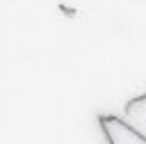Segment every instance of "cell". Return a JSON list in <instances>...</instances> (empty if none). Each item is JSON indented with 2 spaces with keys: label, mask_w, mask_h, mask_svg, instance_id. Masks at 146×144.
Masks as SVG:
<instances>
[{
  "label": "cell",
  "mask_w": 146,
  "mask_h": 144,
  "mask_svg": "<svg viewBox=\"0 0 146 144\" xmlns=\"http://www.w3.org/2000/svg\"><path fill=\"white\" fill-rule=\"evenodd\" d=\"M98 126L110 144H146V135L116 114H98Z\"/></svg>",
  "instance_id": "cell-1"
},
{
  "label": "cell",
  "mask_w": 146,
  "mask_h": 144,
  "mask_svg": "<svg viewBox=\"0 0 146 144\" xmlns=\"http://www.w3.org/2000/svg\"><path fill=\"white\" fill-rule=\"evenodd\" d=\"M144 112H146V94L135 96L125 103V114L128 117H137V114H144Z\"/></svg>",
  "instance_id": "cell-2"
}]
</instances>
